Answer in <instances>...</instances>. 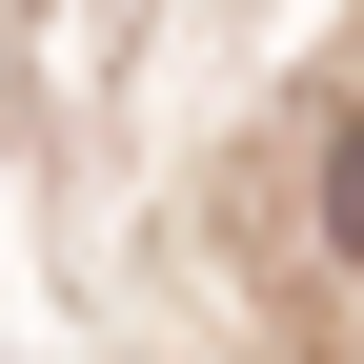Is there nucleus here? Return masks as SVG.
<instances>
[{
	"label": "nucleus",
	"mask_w": 364,
	"mask_h": 364,
	"mask_svg": "<svg viewBox=\"0 0 364 364\" xmlns=\"http://www.w3.org/2000/svg\"><path fill=\"white\" fill-rule=\"evenodd\" d=\"M324 243L364 263V122H344V162H324Z\"/></svg>",
	"instance_id": "f257e3e1"
}]
</instances>
